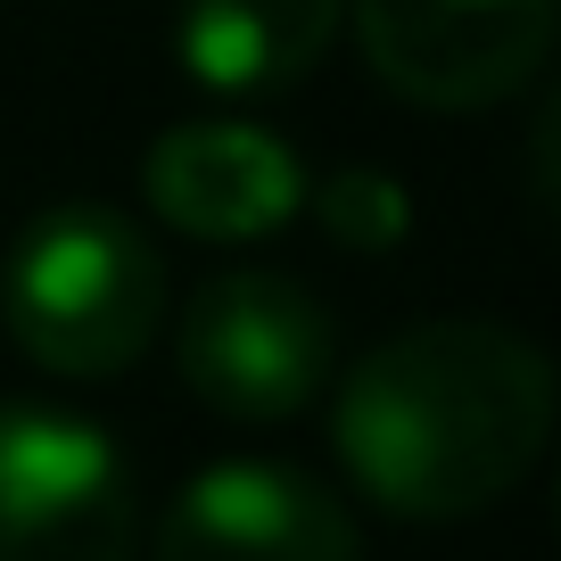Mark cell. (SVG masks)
I'll return each mask as SVG.
<instances>
[{
  "mask_svg": "<svg viewBox=\"0 0 561 561\" xmlns=\"http://www.w3.org/2000/svg\"><path fill=\"white\" fill-rule=\"evenodd\" d=\"M0 322L58 380H116L165 331V256L116 207H50L0 264Z\"/></svg>",
  "mask_w": 561,
  "mask_h": 561,
  "instance_id": "2",
  "label": "cell"
},
{
  "mask_svg": "<svg viewBox=\"0 0 561 561\" xmlns=\"http://www.w3.org/2000/svg\"><path fill=\"white\" fill-rule=\"evenodd\" d=\"M140 191L182 240H264L306 207V158L264 124L207 116L149 140Z\"/></svg>",
  "mask_w": 561,
  "mask_h": 561,
  "instance_id": "7",
  "label": "cell"
},
{
  "mask_svg": "<svg viewBox=\"0 0 561 561\" xmlns=\"http://www.w3.org/2000/svg\"><path fill=\"white\" fill-rule=\"evenodd\" d=\"M140 495L83 413L0 404V561H133Z\"/></svg>",
  "mask_w": 561,
  "mask_h": 561,
  "instance_id": "3",
  "label": "cell"
},
{
  "mask_svg": "<svg viewBox=\"0 0 561 561\" xmlns=\"http://www.w3.org/2000/svg\"><path fill=\"white\" fill-rule=\"evenodd\" d=\"M306 207H314L322 240L364 248V256H388L413 231V198H404V182L388 165H339L322 191H306Z\"/></svg>",
  "mask_w": 561,
  "mask_h": 561,
  "instance_id": "9",
  "label": "cell"
},
{
  "mask_svg": "<svg viewBox=\"0 0 561 561\" xmlns=\"http://www.w3.org/2000/svg\"><path fill=\"white\" fill-rule=\"evenodd\" d=\"M553 364L512 322L446 314L397 331L339 380L331 446L388 520H471L537 471Z\"/></svg>",
  "mask_w": 561,
  "mask_h": 561,
  "instance_id": "1",
  "label": "cell"
},
{
  "mask_svg": "<svg viewBox=\"0 0 561 561\" xmlns=\"http://www.w3.org/2000/svg\"><path fill=\"white\" fill-rule=\"evenodd\" d=\"M182 380L224 421H289L339 364V331L306 280L224 273L182 306Z\"/></svg>",
  "mask_w": 561,
  "mask_h": 561,
  "instance_id": "4",
  "label": "cell"
},
{
  "mask_svg": "<svg viewBox=\"0 0 561 561\" xmlns=\"http://www.w3.org/2000/svg\"><path fill=\"white\" fill-rule=\"evenodd\" d=\"M347 25V0H182L174 58L198 91L273 100L306 83Z\"/></svg>",
  "mask_w": 561,
  "mask_h": 561,
  "instance_id": "8",
  "label": "cell"
},
{
  "mask_svg": "<svg viewBox=\"0 0 561 561\" xmlns=\"http://www.w3.org/2000/svg\"><path fill=\"white\" fill-rule=\"evenodd\" d=\"M158 561H364V537L298 462H207L165 504Z\"/></svg>",
  "mask_w": 561,
  "mask_h": 561,
  "instance_id": "6",
  "label": "cell"
},
{
  "mask_svg": "<svg viewBox=\"0 0 561 561\" xmlns=\"http://www.w3.org/2000/svg\"><path fill=\"white\" fill-rule=\"evenodd\" d=\"M355 42L397 100L471 116L537 83L553 0H347Z\"/></svg>",
  "mask_w": 561,
  "mask_h": 561,
  "instance_id": "5",
  "label": "cell"
}]
</instances>
